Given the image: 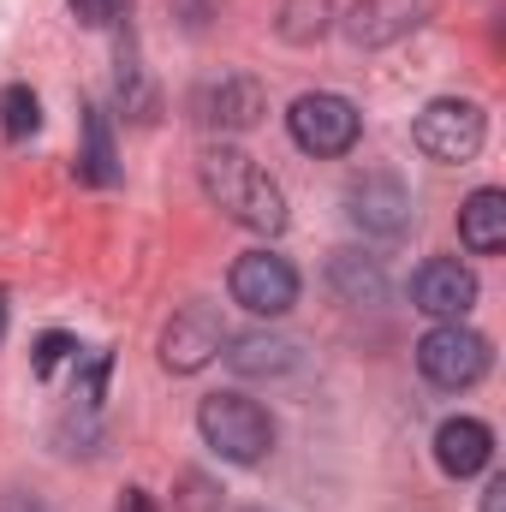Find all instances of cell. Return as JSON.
I'll use <instances>...</instances> for the list:
<instances>
[{"label": "cell", "instance_id": "obj_6", "mask_svg": "<svg viewBox=\"0 0 506 512\" xmlns=\"http://www.w3.org/2000/svg\"><path fill=\"white\" fill-rule=\"evenodd\" d=\"M233 304H245L251 316H286L298 304V268L274 251H245L227 274Z\"/></svg>", "mask_w": 506, "mask_h": 512}, {"label": "cell", "instance_id": "obj_24", "mask_svg": "<svg viewBox=\"0 0 506 512\" xmlns=\"http://www.w3.org/2000/svg\"><path fill=\"white\" fill-rule=\"evenodd\" d=\"M0 340H6V292H0Z\"/></svg>", "mask_w": 506, "mask_h": 512}, {"label": "cell", "instance_id": "obj_18", "mask_svg": "<svg viewBox=\"0 0 506 512\" xmlns=\"http://www.w3.org/2000/svg\"><path fill=\"white\" fill-rule=\"evenodd\" d=\"M328 0H286L280 6V36L286 42H316L322 30H328Z\"/></svg>", "mask_w": 506, "mask_h": 512}, {"label": "cell", "instance_id": "obj_3", "mask_svg": "<svg viewBox=\"0 0 506 512\" xmlns=\"http://www.w3.org/2000/svg\"><path fill=\"white\" fill-rule=\"evenodd\" d=\"M489 364H495L489 340L477 328H465V322H441V328H429L417 340V370H423V382H435L441 393L477 387L489 376Z\"/></svg>", "mask_w": 506, "mask_h": 512}, {"label": "cell", "instance_id": "obj_7", "mask_svg": "<svg viewBox=\"0 0 506 512\" xmlns=\"http://www.w3.org/2000/svg\"><path fill=\"white\" fill-rule=\"evenodd\" d=\"M221 346H227V322H221L215 304H185L161 328V364L173 376H197L209 358H221Z\"/></svg>", "mask_w": 506, "mask_h": 512}, {"label": "cell", "instance_id": "obj_22", "mask_svg": "<svg viewBox=\"0 0 506 512\" xmlns=\"http://www.w3.org/2000/svg\"><path fill=\"white\" fill-rule=\"evenodd\" d=\"M120 512H161V507H155L149 489H126V495H120Z\"/></svg>", "mask_w": 506, "mask_h": 512}, {"label": "cell", "instance_id": "obj_8", "mask_svg": "<svg viewBox=\"0 0 506 512\" xmlns=\"http://www.w3.org/2000/svg\"><path fill=\"white\" fill-rule=\"evenodd\" d=\"M346 215L364 239H399L411 227V191L393 173H364L346 185Z\"/></svg>", "mask_w": 506, "mask_h": 512}, {"label": "cell", "instance_id": "obj_11", "mask_svg": "<svg viewBox=\"0 0 506 512\" xmlns=\"http://www.w3.org/2000/svg\"><path fill=\"white\" fill-rule=\"evenodd\" d=\"M495 459V429L483 423V417H447L441 429H435V465L447 471V477H477L483 465Z\"/></svg>", "mask_w": 506, "mask_h": 512}, {"label": "cell", "instance_id": "obj_15", "mask_svg": "<svg viewBox=\"0 0 506 512\" xmlns=\"http://www.w3.org/2000/svg\"><path fill=\"white\" fill-rule=\"evenodd\" d=\"M78 179L84 185H114L120 179V149H114V126L108 108H84V149H78Z\"/></svg>", "mask_w": 506, "mask_h": 512}, {"label": "cell", "instance_id": "obj_20", "mask_svg": "<svg viewBox=\"0 0 506 512\" xmlns=\"http://www.w3.org/2000/svg\"><path fill=\"white\" fill-rule=\"evenodd\" d=\"M72 358H78V340H72L66 328H48V334H36V346H30V370H36L42 382H48L60 364H72Z\"/></svg>", "mask_w": 506, "mask_h": 512}, {"label": "cell", "instance_id": "obj_23", "mask_svg": "<svg viewBox=\"0 0 506 512\" xmlns=\"http://www.w3.org/2000/svg\"><path fill=\"white\" fill-rule=\"evenodd\" d=\"M483 512H506V477H489V489H483Z\"/></svg>", "mask_w": 506, "mask_h": 512}, {"label": "cell", "instance_id": "obj_21", "mask_svg": "<svg viewBox=\"0 0 506 512\" xmlns=\"http://www.w3.org/2000/svg\"><path fill=\"white\" fill-rule=\"evenodd\" d=\"M66 6H72V18L84 30H108V24H120L131 12V0H66Z\"/></svg>", "mask_w": 506, "mask_h": 512}, {"label": "cell", "instance_id": "obj_12", "mask_svg": "<svg viewBox=\"0 0 506 512\" xmlns=\"http://www.w3.org/2000/svg\"><path fill=\"white\" fill-rule=\"evenodd\" d=\"M423 12H429V0H358L346 18V36L358 48H381V42H399L405 30H417Z\"/></svg>", "mask_w": 506, "mask_h": 512}, {"label": "cell", "instance_id": "obj_19", "mask_svg": "<svg viewBox=\"0 0 506 512\" xmlns=\"http://www.w3.org/2000/svg\"><path fill=\"white\" fill-rule=\"evenodd\" d=\"M72 364H78V393H72V399H78L84 411H96L102 393H108V376H114V352L96 346V352H84V358H72Z\"/></svg>", "mask_w": 506, "mask_h": 512}, {"label": "cell", "instance_id": "obj_14", "mask_svg": "<svg viewBox=\"0 0 506 512\" xmlns=\"http://www.w3.org/2000/svg\"><path fill=\"white\" fill-rule=\"evenodd\" d=\"M221 358H227L239 376H292V370H298V346L280 340V334H227Z\"/></svg>", "mask_w": 506, "mask_h": 512}, {"label": "cell", "instance_id": "obj_9", "mask_svg": "<svg viewBox=\"0 0 506 512\" xmlns=\"http://www.w3.org/2000/svg\"><path fill=\"white\" fill-rule=\"evenodd\" d=\"M477 304V274L459 256H429L411 274V310L435 316V322H465Z\"/></svg>", "mask_w": 506, "mask_h": 512}, {"label": "cell", "instance_id": "obj_17", "mask_svg": "<svg viewBox=\"0 0 506 512\" xmlns=\"http://www.w3.org/2000/svg\"><path fill=\"white\" fill-rule=\"evenodd\" d=\"M36 126H42L36 90H30V84H6V90H0V131H6V143H24Z\"/></svg>", "mask_w": 506, "mask_h": 512}, {"label": "cell", "instance_id": "obj_13", "mask_svg": "<svg viewBox=\"0 0 506 512\" xmlns=\"http://www.w3.org/2000/svg\"><path fill=\"white\" fill-rule=\"evenodd\" d=\"M459 245L471 256L506 251V191L483 185V191L465 197V209H459Z\"/></svg>", "mask_w": 506, "mask_h": 512}, {"label": "cell", "instance_id": "obj_5", "mask_svg": "<svg viewBox=\"0 0 506 512\" xmlns=\"http://www.w3.org/2000/svg\"><path fill=\"white\" fill-rule=\"evenodd\" d=\"M286 131H292V143L304 149V155H346L352 143H358V108L346 102V96H334V90H310V96H298L292 108H286Z\"/></svg>", "mask_w": 506, "mask_h": 512}, {"label": "cell", "instance_id": "obj_10", "mask_svg": "<svg viewBox=\"0 0 506 512\" xmlns=\"http://www.w3.org/2000/svg\"><path fill=\"white\" fill-rule=\"evenodd\" d=\"M262 84L245 78V72H221V78H209V84H197V96H191V114L203 120L209 131H251L262 120Z\"/></svg>", "mask_w": 506, "mask_h": 512}, {"label": "cell", "instance_id": "obj_16", "mask_svg": "<svg viewBox=\"0 0 506 512\" xmlns=\"http://www.w3.org/2000/svg\"><path fill=\"white\" fill-rule=\"evenodd\" d=\"M328 286L346 298V304H376L387 292V274H381L376 256H358V251H340L328 262Z\"/></svg>", "mask_w": 506, "mask_h": 512}, {"label": "cell", "instance_id": "obj_4", "mask_svg": "<svg viewBox=\"0 0 506 512\" xmlns=\"http://www.w3.org/2000/svg\"><path fill=\"white\" fill-rule=\"evenodd\" d=\"M411 137H417V149H423L429 161L459 167V161H471V155L483 149L489 120H483V108H477V102H465V96H441V102H429V108L417 114Z\"/></svg>", "mask_w": 506, "mask_h": 512}, {"label": "cell", "instance_id": "obj_1", "mask_svg": "<svg viewBox=\"0 0 506 512\" xmlns=\"http://www.w3.org/2000/svg\"><path fill=\"white\" fill-rule=\"evenodd\" d=\"M197 173H203L209 203L227 209V221H239V227H251V233H280V227H286V191L256 167L245 149L215 143V149L197 161Z\"/></svg>", "mask_w": 506, "mask_h": 512}, {"label": "cell", "instance_id": "obj_2", "mask_svg": "<svg viewBox=\"0 0 506 512\" xmlns=\"http://www.w3.org/2000/svg\"><path fill=\"white\" fill-rule=\"evenodd\" d=\"M197 429L227 465H262L274 453V417L245 393H209L197 405Z\"/></svg>", "mask_w": 506, "mask_h": 512}]
</instances>
